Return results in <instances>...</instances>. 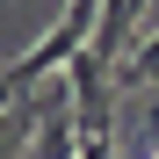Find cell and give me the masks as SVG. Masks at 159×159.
<instances>
[{
  "label": "cell",
  "instance_id": "cell-2",
  "mask_svg": "<svg viewBox=\"0 0 159 159\" xmlns=\"http://www.w3.org/2000/svg\"><path fill=\"white\" fill-rule=\"evenodd\" d=\"M116 80H130V87H145V80H159V36L130 43V51H123V65H116Z\"/></svg>",
  "mask_w": 159,
  "mask_h": 159
},
{
  "label": "cell",
  "instance_id": "cell-3",
  "mask_svg": "<svg viewBox=\"0 0 159 159\" xmlns=\"http://www.w3.org/2000/svg\"><path fill=\"white\" fill-rule=\"evenodd\" d=\"M152 159H159V145H152Z\"/></svg>",
  "mask_w": 159,
  "mask_h": 159
},
{
  "label": "cell",
  "instance_id": "cell-1",
  "mask_svg": "<svg viewBox=\"0 0 159 159\" xmlns=\"http://www.w3.org/2000/svg\"><path fill=\"white\" fill-rule=\"evenodd\" d=\"M145 7H152V0H109V7H101L94 36H87V58H94L101 72H109V65H123V51H130V36H138Z\"/></svg>",
  "mask_w": 159,
  "mask_h": 159
}]
</instances>
